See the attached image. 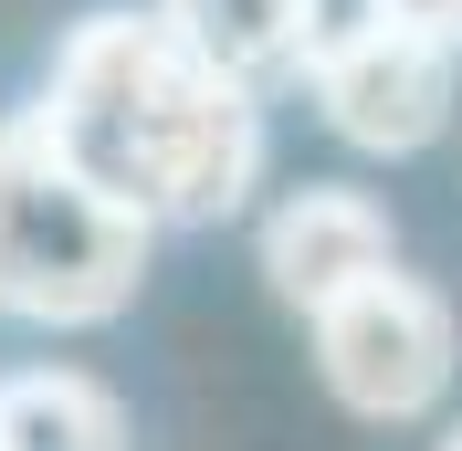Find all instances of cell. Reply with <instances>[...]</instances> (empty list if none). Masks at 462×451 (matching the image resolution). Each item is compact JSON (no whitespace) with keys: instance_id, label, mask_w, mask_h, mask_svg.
Segmentation results:
<instances>
[{"instance_id":"obj_6","label":"cell","mask_w":462,"mask_h":451,"mask_svg":"<svg viewBox=\"0 0 462 451\" xmlns=\"http://www.w3.org/2000/svg\"><path fill=\"white\" fill-rule=\"evenodd\" d=\"M0 451H126V410L85 367H11L0 378Z\"/></svg>"},{"instance_id":"obj_5","label":"cell","mask_w":462,"mask_h":451,"mask_svg":"<svg viewBox=\"0 0 462 451\" xmlns=\"http://www.w3.org/2000/svg\"><path fill=\"white\" fill-rule=\"evenodd\" d=\"M389 262H400V231H389V210L368 189H294L263 221V283L305 315H326L337 294H357Z\"/></svg>"},{"instance_id":"obj_4","label":"cell","mask_w":462,"mask_h":451,"mask_svg":"<svg viewBox=\"0 0 462 451\" xmlns=\"http://www.w3.org/2000/svg\"><path fill=\"white\" fill-rule=\"evenodd\" d=\"M452 63H462V42H441V32H420V22H389L378 42H357L346 63L316 74V106H326V126H337L346 147L410 158V147H431L441 115H452Z\"/></svg>"},{"instance_id":"obj_8","label":"cell","mask_w":462,"mask_h":451,"mask_svg":"<svg viewBox=\"0 0 462 451\" xmlns=\"http://www.w3.org/2000/svg\"><path fill=\"white\" fill-rule=\"evenodd\" d=\"M389 22H400L389 0H294V42H305V85H316L326 63H346L357 42H378Z\"/></svg>"},{"instance_id":"obj_1","label":"cell","mask_w":462,"mask_h":451,"mask_svg":"<svg viewBox=\"0 0 462 451\" xmlns=\"http://www.w3.org/2000/svg\"><path fill=\"white\" fill-rule=\"evenodd\" d=\"M263 85L221 63L169 22V11H95L63 32L32 126L126 210L158 231L231 221L263 179Z\"/></svg>"},{"instance_id":"obj_2","label":"cell","mask_w":462,"mask_h":451,"mask_svg":"<svg viewBox=\"0 0 462 451\" xmlns=\"http://www.w3.org/2000/svg\"><path fill=\"white\" fill-rule=\"evenodd\" d=\"M147 242H158V221L126 210L116 189H95L32 126V106L0 126V315H22V326H106V315L137 305Z\"/></svg>"},{"instance_id":"obj_9","label":"cell","mask_w":462,"mask_h":451,"mask_svg":"<svg viewBox=\"0 0 462 451\" xmlns=\"http://www.w3.org/2000/svg\"><path fill=\"white\" fill-rule=\"evenodd\" d=\"M400 22H420V32H441V42H462V0H389Z\"/></svg>"},{"instance_id":"obj_10","label":"cell","mask_w":462,"mask_h":451,"mask_svg":"<svg viewBox=\"0 0 462 451\" xmlns=\"http://www.w3.org/2000/svg\"><path fill=\"white\" fill-rule=\"evenodd\" d=\"M441 451H462V430H452V441H441Z\"/></svg>"},{"instance_id":"obj_3","label":"cell","mask_w":462,"mask_h":451,"mask_svg":"<svg viewBox=\"0 0 462 451\" xmlns=\"http://www.w3.org/2000/svg\"><path fill=\"white\" fill-rule=\"evenodd\" d=\"M452 367H462L452 305L420 273H400V262L316 315V378L357 420H431L441 399H452Z\"/></svg>"},{"instance_id":"obj_7","label":"cell","mask_w":462,"mask_h":451,"mask_svg":"<svg viewBox=\"0 0 462 451\" xmlns=\"http://www.w3.org/2000/svg\"><path fill=\"white\" fill-rule=\"evenodd\" d=\"M158 11H169L221 74H242V85H284V74H305L294 0H158Z\"/></svg>"}]
</instances>
